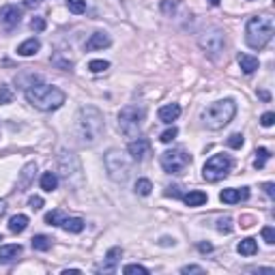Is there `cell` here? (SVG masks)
Segmentation results:
<instances>
[{
  "instance_id": "1",
  "label": "cell",
  "mask_w": 275,
  "mask_h": 275,
  "mask_svg": "<svg viewBox=\"0 0 275 275\" xmlns=\"http://www.w3.org/2000/svg\"><path fill=\"white\" fill-rule=\"evenodd\" d=\"M103 129H105L103 114L99 112L95 105H84V108H80L78 119H75V133H78L82 144L84 146L97 144L103 136Z\"/></svg>"
},
{
  "instance_id": "2",
  "label": "cell",
  "mask_w": 275,
  "mask_h": 275,
  "mask_svg": "<svg viewBox=\"0 0 275 275\" xmlns=\"http://www.w3.org/2000/svg\"><path fill=\"white\" fill-rule=\"evenodd\" d=\"M24 95L28 99V103L34 105L41 112H52L58 110L62 103L67 101V95L56 86H50L41 80H34L32 84H28L24 89Z\"/></svg>"
},
{
  "instance_id": "3",
  "label": "cell",
  "mask_w": 275,
  "mask_h": 275,
  "mask_svg": "<svg viewBox=\"0 0 275 275\" xmlns=\"http://www.w3.org/2000/svg\"><path fill=\"white\" fill-rule=\"evenodd\" d=\"M273 31H275V22L271 15H256L247 22L245 41H247V45L251 50H262L271 41Z\"/></svg>"
},
{
  "instance_id": "4",
  "label": "cell",
  "mask_w": 275,
  "mask_h": 275,
  "mask_svg": "<svg viewBox=\"0 0 275 275\" xmlns=\"http://www.w3.org/2000/svg\"><path fill=\"white\" fill-rule=\"evenodd\" d=\"M235 114H237V103L232 99H221V101H215L202 110V122L204 127L217 131V129H224L228 122L235 119Z\"/></svg>"
},
{
  "instance_id": "5",
  "label": "cell",
  "mask_w": 275,
  "mask_h": 275,
  "mask_svg": "<svg viewBox=\"0 0 275 275\" xmlns=\"http://www.w3.org/2000/svg\"><path fill=\"white\" fill-rule=\"evenodd\" d=\"M105 170H108V177L112 181L125 183L131 174V157L119 149H110L105 153Z\"/></svg>"
},
{
  "instance_id": "6",
  "label": "cell",
  "mask_w": 275,
  "mask_h": 275,
  "mask_svg": "<svg viewBox=\"0 0 275 275\" xmlns=\"http://www.w3.org/2000/svg\"><path fill=\"white\" fill-rule=\"evenodd\" d=\"M144 121V110L138 105H125L119 112V129L125 138H138L142 129Z\"/></svg>"
},
{
  "instance_id": "7",
  "label": "cell",
  "mask_w": 275,
  "mask_h": 275,
  "mask_svg": "<svg viewBox=\"0 0 275 275\" xmlns=\"http://www.w3.org/2000/svg\"><path fill=\"white\" fill-rule=\"evenodd\" d=\"M230 168H232V159L228 155H224V153H221V155H213L202 166V179L209 181V183H217V181L228 177Z\"/></svg>"
},
{
  "instance_id": "8",
  "label": "cell",
  "mask_w": 275,
  "mask_h": 275,
  "mask_svg": "<svg viewBox=\"0 0 275 275\" xmlns=\"http://www.w3.org/2000/svg\"><path fill=\"white\" fill-rule=\"evenodd\" d=\"M58 172H61V177L67 181V185H73V187L80 185L82 168H80L78 157H75L73 153H69V151H61V155H58Z\"/></svg>"
},
{
  "instance_id": "9",
  "label": "cell",
  "mask_w": 275,
  "mask_h": 275,
  "mask_svg": "<svg viewBox=\"0 0 275 275\" xmlns=\"http://www.w3.org/2000/svg\"><path fill=\"white\" fill-rule=\"evenodd\" d=\"M191 166V155L185 149H172L161 153V168L168 174H183Z\"/></svg>"
},
{
  "instance_id": "10",
  "label": "cell",
  "mask_w": 275,
  "mask_h": 275,
  "mask_svg": "<svg viewBox=\"0 0 275 275\" xmlns=\"http://www.w3.org/2000/svg\"><path fill=\"white\" fill-rule=\"evenodd\" d=\"M198 43H200V48L207 52L209 56L217 58L226 48V34H224V31H219V28H213V31L204 32Z\"/></svg>"
},
{
  "instance_id": "11",
  "label": "cell",
  "mask_w": 275,
  "mask_h": 275,
  "mask_svg": "<svg viewBox=\"0 0 275 275\" xmlns=\"http://www.w3.org/2000/svg\"><path fill=\"white\" fill-rule=\"evenodd\" d=\"M121 256H122V249H121V247L108 249V254H105L103 262L97 267V273H108V275H110V273H116V267H119Z\"/></svg>"
},
{
  "instance_id": "12",
  "label": "cell",
  "mask_w": 275,
  "mask_h": 275,
  "mask_svg": "<svg viewBox=\"0 0 275 275\" xmlns=\"http://www.w3.org/2000/svg\"><path fill=\"white\" fill-rule=\"evenodd\" d=\"M127 151H129V155H131V159L133 161H142L146 155H149V151H151V142L146 138H133L129 146H127Z\"/></svg>"
},
{
  "instance_id": "13",
  "label": "cell",
  "mask_w": 275,
  "mask_h": 275,
  "mask_svg": "<svg viewBox=\"0 0 275 275\" xmlns=\"http://www.w3.org/2000/svg\"><path fill=\"white\" fill-rule=\"evenodd\" d=\"M22 22V9L15 4H7L0 9V24H4L7 28H13Z\"/></svg>"
},
{
  "instance_id": "14",
  "label": "cell",
  "mask_w": 275,
  "mask_h": 275,
  "mask_svg": "<svg viewBox=\"0 0 275 275\" xmlns=\"http://www.w3.org/2000/svg\"><path fill=\"white\" fill-rule=\"evenodd\" d=\"M219 200L224 204H237V202H245L249 200V189L247 187H241V189H237V187H230V189H224L219 194Z\"/></svg>"
},
{
  "instance_id": "15",
  "label": "cell",
  "mask_w": 275,
  "mask_h": 275,
  "mask_svg": "<svg viewBox=\"0 0 275 275\" xmlns=\"http://www.w3.org/2000/svg\"><path fill=\"white\" fill-rule=\"evenodd\" d=\"M34 172H37V163H26L24 170L20 172V179H17V191H26L32 185Z\"/></svg>"
},
{
  "instance_id": "16",
  "label": "cell",
  "mask_w": 275,
  "mask_h": 275,
  "mask_svg": "<svg viewBox=\"0 0 275 275\" xmlns=\"http://www.w3.org/2000/svg\"><path fill=\"white\" fill-rule=\"evenodd\" d=\"M159 121L166 122V125H172V121H177L181 116V105L179 103H168V105H161L159 108Z\"/></svg>"
},
{
  "instance_id": "17",
  "label": "cell",
  "mask_w": 275,
  "mask_h": 275,
  "mask_svg": "<svg viewBox=\"0 0 275 275\" xmlns=\"http://www.w3.org/2000/svg\"><path fill=\"white\" fill-rule=\"evenodd\" d=\"M22 256V245H2L0 247V265H11Z\"/></svg>"
},
{
  "instance_id": "18",
  "label": "cell",
  "mask_w": 275,
  "mask_h": 275,
  "mask_svg": "<svg viewBox=\"0 0 275 275\" xmlns=\"http://www.w3.org/2000/svg\"><path fill=\"white\" fill-rule=\"evenodd\" d=\"M110 43H112V39H110L105 32H95V34H91L89 41H86V52H95V50L110 48Z\"/></svg>"
},
{
  "instance_id": "19",
  "label": "cell",
  "mask_w": 275,
  "mask_h": 275,
  "mask_svg": "<svg viewBox=\"0 0 275 275\" xmlns=\"http://www.w3.org/2000/svg\"><path fill=\"white\" fill-rule=\"evenodd\" d=\"M41 50V41L39 39H26L24 43H20L17 45V54L20 56H34L37 52Z\"/></svg>"
},
{
  "instance_id": "20",
  "label": "cell",
  "mask_w": 275,
  "mask_h": 275,
  "mask_svg": "<svg viewBox=\"0 0 275 275\" xmlns=\"http://www.w3.org/2000/svg\"><path fill=\"white\" fill-rule=\"evenodd\" d=\"M239 67H241V71L245 75H251L256 69L260 67V62H258V58H254L249 54H241V56H239Z\"/></svg>"
},
{
  "instance_id": "21",
  "label": "cell",
  "mask_w": 275,
  "mask_h": 275,
  "mask_svg": "<svg viewBox=\"0 0 275 275\" xmlns=\"http://www.w3.org/2000/svg\"><path fill=\"white\" fill-rule=\"evenodd\" d=\"M181 200H183L187 207H202V204L207 202L209 198H207V194H204V191H189V194L181 196Z\"/></svg>"
},
{
  "instance_id": "22",
  "label": "cell",
  "mask_w": 275,
  "mask_h": 275,
  "mask_svg": "<svg viewBox=\"0 0 275 275\" xmlns=\"http://www.w3.org/2000/svg\"><path fill=\"white\" fill-rule=\"evenodd\" d=\"M237 251L241 256H254V254H258V243H256V239L247 237V239H243V241L237 245Z\"/></svg>"
},
{
  "instance_id": "23",
  "label": "cell",
  "mask_w": 275,
  "mask_h": 275,
  "mask_svg": "<svg viewBox=\"0 0 275 275\" xmlns=\"http://www.w3.org/2000/svg\"><path fill=\"white\" fill-rule=\"evenodd\" d=\"M62 230H67V232H73V235H78V232L84 230V219L82 217H65L62 219V224H61Z\"/></svg>"
},
{
  "instance_id": "24",
  "label": "cell",
  "mask_w": 275,
  "mask_h": 275,
  "mask_svg": "<svg viewBox=\"0 0 275 275\" xmlns=\"http://www.w3.org/2000/svg\"><path fill=\"white\" fill-rule=\"evenodd\" d=\"M28 228V217L26 215H13V217L9 219V230L13 232V235H20V232H24Z\"/></svg>"
},
{
  "instance_id": "25",
  "label": "cell",
  "mask_w": 275,
  "mask_h": 275,
  "mask_svg": "<svg viewBox=\"0 0 275 275\" xmlns=\"http://www.w3.org/2000/svg\"><path fill=\"white\" fill-rule=\"evenodd\" d=\"M58 187V177L54 172H43V177H41V189L43 191H54Z\"/></svg>"
},
{
  "instance_id": "26",
  "label": "cell",
  "mask_w": 275,
  "mask_h": 275,
  "mask_svg": "<svg viewBox=\"0 0 275 275\" xmlns=\"http://www.w3.org/2000/svg\"><path fill=\"white\" fill-rule=\"evenodd\" d=\"M50 247H52V239H50V237H45V235L32 237V249H37V251H48Z\"/></svg>"
},
{
  "instance_id": "27",
  "label": "cell",
  "mask_w": 275,
  "mask_h": 275,
  "mask_svg": "<svg viewBox=\"0 0 275 275\" xmlns=\"http://www.w3.org/2000/svg\"><path fill=\"white\" fill-rule=\"evenodd\" d=\"M269 157H271V153L260 146V149L256 151V159H254V168H256V170H262V168H265V163H267Z\"/></svg>"
},
{
  "instance_id": "28",
  "label": "cell",
  "mask_w": 275,
  "mask_h": 275,
  "mask_svg": "<svg viewBox=\"0 0 275 275\" xmlns=\"http://www.w3.org/2000/svg\"><path fill=\"white\" fill-rule=\"evenodd\" d=\"M105 69H110V62L103 61V58H95V61L89 62V71L91 73H103Z\"/></svg>"
},
{
  "instance_id": "29",
  "label": "cell",
  "mask_w": 275,
  "mask_h": 275,
  "mask_svg": "<svg viewBox=\"0 0 275 275\" xmlns=\"http://www.w3.org/2000/svg\"><path fill=\"white\" fill-rule=\"evenodd\" d=\"M62 219H65V215H62V211H50L48 215H45V224L48 226H61Z\"/></svg>"
},
{
  "instance_id": "30",
  "label": "cell",
  "mask_w": 275,
  "mask_h": 275,
  "mask_svg": "<svg viewBox=\"0 0 275 275\" xmlns=\"http://www.w3.org/2000/svg\"><path fill=\"white\" fill-rule=\"evenodd\" d=\"M67 2V9L75 15H82L86 11V0H65Z\"/></svg>"
},
{
  "instance_id": "31",
  "label": "cell",
  "mask_w": 275,
  "mask_h": 275,
  "mask_svg": "<svg viewBox=\"0 0 275 275\" xmlns=\"http://www.w3.org/2000/svg\"><path fill=\"white\" fill-rule=\"evenodd\" d=\"M151 189H153V183H151L149 179H138V183H136V194L138 196H149Z\"/></svg>"
},
{
  "instance_id": "32",
  "label": "cell",
  "mask_w": 275,
  "mask_h": 275,
  "mask_svg": "<svg viewBox=\"0 0 275 275\" xmlns=\"http://www.w3.org/2000/svg\"><path fill=\"white\" fill-rule=\"evenodd\" d=\"M217 230L219 232H224V235H230L232 230H235V226H232V217H219L217 219Z\"/></svg>"
},
{
  "instance_id": "33",
  "label": "cell",
  "mask_w": 275,
  "mask_h": 275,
  "mask_svg": "<svg viewBox=\"0 0 275 275\" xmlns=\"http://www.w3.org/2000/svg\"><path fill=\"white\" fill-rule=\"evenodd\" d=\"M11 101H13V92H11V89L4 86V84H0V105L11 103Z\"/></svg>"
},
{
  "instance_id": "34",
  "label": "cell",
  "mask_w": 275,
  "mask_h": 275,
  "mask_svg": "<svg viewBox=\"0 0 275 275\" xmlns=\"http://www.w3.org/2000/svg\"><path fill=\"white\" fill-rule=\"evenodd\" d=\"M177 136H179V129H177V127H170V129H166V131L161 133V136H159V140H161L163 144H170V142H172V140L177 138Z\"/></svg>"
},
{
  "instance_id": "35",
  "label": "cell",
  "mask_w": 275,
  "mask_h": 275,
  "mask_svg": "<svg viewBox=\"0 0 275 275\" xmlns=\"http://www.w3.org/2000/svg\"><path fill=\"white\" fill-rule=\"evenodd\" d=\"M122 273L131 275V273H140V275H149V269L142 267V265H127L125 269H122Z\"/></svg>"
},
{
  "instance_id": "36",
  "label": "cell",
  "mask_w": 275,
  "mask_h": 275,
  "mask_svg": "<svg viewBox=\"0 0 275 275\" xmlns=\"http://www.w3.org/2000/svg\"><path fill=\"white\" fill-rule=\"evenodd\" d=\"M243 142H245V140H243L241 133H232V136L228 138V146H230V149H241Z\"/></svg>"
},
{
  "instance_id": "37",
  "label": "cell",
  "mask_w": 275,
  "mask_h": 275,
  "mask_svg": "<svg viewBox=\"0 0 275 275\" xmlns=\"http://www.w3.org/2000/svg\"><path fill=\"white\" fill-rule=\"evenodd\" d=\"M262 239H265L269 245L275 243V230H273L271 226H265V228H262Z\"/></svg>"
},
{
  "instance_id": "38",
  "label": "cell",
  "mask_w": 275,
  "mask_h": 275,
  "mask_svg": "<svg viewBox=\"0 0 275 275\" xmlns=\"http://www.w3.org/2000/svg\"><path fill=\"white\" fill-rule=\"evenodd\" d=\"M31 28H32V31H37V32H43L45 31V20H43V17H32V20H31Z\"/></svg>"
},
{
  "instance_id": "39",
  "label": "cell",
  "mask_w": 275,
  "mask_h": 275,
  "mask_svg": "<svg viewBox=\"0 0 275 275\" xmlns=\"http://www.w3.org/2000/svg\"><path fill=\"white\" fill-rule=\"evenodd\" d=\"M273 122H275V114L273 112H265L260 116V125L262 127H273Z\"/></svg>"
},
{
  "instance_id": "40",
  "label": "cell",
  "mask_w": 275,
  "mask_h": 275,
  "mask_svg": "<svg viewBox=\"0 0 275 275\" xmlns=\"http://www.w3.org/2000/svg\"><path fill=\"white\" fill-rule=\"evenodd\" d=\"M28 207H31L32 211H39L41 207H43V198L41 196H31L28 198Z\"/></svg>"
},
{
  "instance_id": "41",
  "label": "cell",
  "mask_w": 275,
  "mask_h": 275,
  "mask_svg": "<svg viewBox=\"0 0 275 275\" xmlns=\"http://www.w3.org/2000/svg\"><path fill=\"white\" fill-rule=\"evenodd\" d=\"M54 65H58V67H61L62 69V71H71V61H62V58L61 56H54Z\"/></svg>"
},
{
  "instance_id": "42",
  "label": "cell",
  "mask_w": 275,
  "mask_h": 275,
  "mask_svg": "<svg viewBox=\"0 0 275 275\" xmlns=\"http://www.w3.org/2000/svg\"><path fill=\"white\" fill-rule=\"evenodd\" d=\"M181 273L183 275H187V273H204V267H198V265H187V267H183L181 269Z\"/></svg>"
},
{
  "instance_id": "43",
  "label": "cell",
  "mask_w": 275,
  "mask_h": 275,
  "mask_svg": "<svg viewBox=\"0 0 275 275\" xmlns=\"http://www.w3.org/2000/svg\"><path fill=\"white\" fill-rule=\"evenodd\" d=\"M179 189H181L179 185H172V187H168V189H166V196H168V198H181L183 194H181Z\"/></svg>"
},
{
  "instance_id": "44",
  "label": "cell",
  "mask_w": 275,
  "mask_h": 275,
  "mask_svg": "<svg viewBox=\"0 0 275 275\" xmlns=\"http://www.w3.org/2000/svg\"><path fill=\"white\" fill-rule=\"evenodd\" d=\"M254 215H243V217H241V228H251V226H254Z\"/></svg>"
},
{
  "instance_id": "45",
  "label": "cell",
  "mask_w": 275,
  "mask_h": 275,
  "mask_svg": "<svg viewBox=\"0 0 275 275\" xmlns=\"http://www.w3.org/2000/svg\"><path fill=\"white\" fill-rule=\"evenodd\" d=\"M262 189H265V194L273 200V198H275V185L273 183H265V185H262Z\"/></svg>"
},
{
  "instance_id": "46",
  "label": "cell",
  "mask_w": 275,
  "mask_h": 275,
  "mask_svg": "<svg viewBox=\"0 0 275 275\" xmlns=\"http://www.w3.org/2000/svg\"><path fill=\"white\" fill-rule=\"evenodd\" d=\"M198 249H200L202 254H209V251H213V245L211 243H198Z\"/></svg>"
},
{
  "instance_id": "47",
  "label": "cell",
  "mask_w": 275,
  "mask_h": 275,
  "mask_svg": "<svg viewBox=\"0 0 275 275\" xmlns=\"http://www.w3.org/2000/svg\"><path fill=\"white\" fill-rule=\"evenodd\" d=\"M39 2H43V0H24V7L31 9V7H37Z\"/></svg>"
},
{
  "instance_id": "48",
  "label": "cell",
  "mask_w": 275,
  "mask_h": 275,
  "mask_svg": "<svg viewBox=\"0 0 275 275\" xmlns=\"http://www.w3.org/2000/svg\"><path fill=\"white\" fill-rule=\"evenodd\" d=\"M159 245H174V239H170V237H161V241H159Z\"/></svg>"
},
{
  "instance_id": "49",
  "label": "cell",
  "mask_w": 275,
  "mask_h": 275,
  "mask_svg": "<svg viewBox=\"0 0 275 275\" xmlns=\"http://www.w3.org/2000/svg\"><path fill=\"white\" fill-rule=\"evenodd\" d=\"M4 213H7V202H4V200H0V217H2Z\"/></svg>"
},
{
  "instance_id": "50",
  "label": "cell",
  "mask_w": 275,
  "mask_h": 275,
  "mask_svg": "<svg viewBox=\"0 0 275 275\" xmlns=\"http://www.w3.org/2000/svg\"><path fill=\"white\" fill-rule=\"evenodd\" d=\"M174 7H177V4H170V2H163V11H174Z\"/></svg>"
},
{
  "instance_id": "51",
  "label": "cell",
  "mask_w": 275,
  "mask_h": 275,
  "mask_svg": "<svg viewBox=\"0 0 275 275\" xmlns=\"http://www.w3.org/2000/svg\"><path fill=\"white\" fill-rule=\"evenodd\" d=\"M258 97H260V99H265V101H269V99H271V97H269V92H267V91H260V92H258Z\"/></svg>"
},
{
  "instance_id": "52",
  "label": "cell",
  "mask_w": 275,
  "mask_h": 275,
  "mask_svg": "<svg viewBox=\"0 0 275 275\" xmlns=\"http://www.w3.org/2000/svg\"><path fill=\"white\" fill-rule=\"evenodd\" d=\"M69 273H80V269H65L62 275H69Z\"/></svg>"
},
{
  "instance_id": "53",
  "label": "cell",
  "mask_w": 275,
  "mask_h": 275,
  "mask_svg": "<svg viewBox=\"0 0 275 275\" xmlns=\"http://www.w3.org/2000/svg\"><path fill=\"white\" fill-rule=\"evenodd\" d=\"M209 2H211V4H213V7H217V4L221 2V0H209Z\"/></svg>"
},
{
  "instance_id": "54",
  "label": "cell",
  "mask_w": 275,
  "mask_h": 275,
  "mask_svg": "<svg viewBox=\"0 0 275 275\" xmlns=\"http://www.w3.org/2000/svg\"><path fill=\"white\" fill-rule=\"evenodd\" d=\"M0 241H2V235H0Z\"/></svg>"
}]
</instances>
